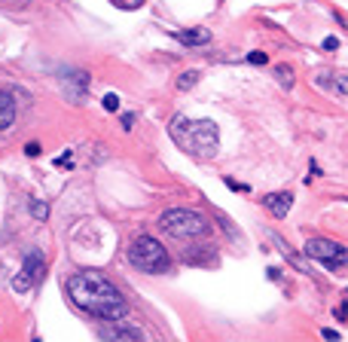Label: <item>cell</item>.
Here are the masks:
<instances>
[{
  "label": "cell",
  "instance_id": "6da1fadb",
  "mask_svg": "<svg viewBox=\"0 0 348 342\" xmlns=\"http://www.w3.org/2000/svg\"><path fill=\"white\" fill-rule=\"evenodd\" d=\"M67 297L76 309H83L101 321H122L128 315V306H125L122 294L116 291V284L95 269L76 272L67 281Z\"/></svg>",
  "mask_w": 348,
  "mask_h": 342
},
{
  "label": "cell",
  "instance_id": "7a4b0ae2",
  "mask_svg": "<svg viewBox=\"0 0 348 342\" xmlns=\"http://www.w3.org/2000/svg\"><path fill=\"white\" fill-rule=\"evenodd\" d=\"M168 131H171L174 144H177L183 153L196 156V159H211V156L217 153V141H220V135H217V125H214L211 119H186V116H174L171 125H168Z\"/></svg>",
  "mask_w": 348,
  "mask_h": 342
},
{
  "label": "cell",
  "instance_id": "3957f363",
  "mask_svg": "<svg viewBox=\"0 0 348 342\" xmlns=\"http://www.w3.org/2000/svg\"><path fill=\"white\" fill-rule=\"evenodd\" d=\"M159 226L171 239H199V235L208 232V220L202 214L190 211V208H168L159 217Z\"/></svg>",
  "mask_w": 348,
  "mask_h": 342
},
{
  "label": "cell",
  "instance_id": "277c9868",
  "mask_svg": "<svg viewBox=\"0 0 348 342\" xmlns=\"http://www.w3.org/2000/svg\"><path fill=\"white\" fill-rule=\"evenodd\" d=\"M128 263L141 272H165L168 269V254L153 235H141L128 248Z\"/></svg>",
  "mask_w": 348,
  "mask_h": 342
},
{
  "label": "cell",
  "instance_id": "5b68a950",
  "mask_svg": "<svg viewBox=\"0 0 348 342\" xmlns=\"http://www.w3.org/2000/svg\"><path fill=\"white\" fill-rule=\"evenodd\" d=\"M306 254L312 260H318L321 266H327V269H342L348 263V251L339 242H330V239H312L306 245Z\"/></svg>",
  "mask_w": 348,
  "mask_h": 342
},
{
  "label": "cell",
  "instance_id": "8992f818",
  "mask_svg": "<svg viewBox=\"0 0 348 342\" xmlns=\"http://www.w3.org/2000/svg\"><path fill=\"white\" fill-rule=\"evenodd\" d=\"M43 272H46V263H43V254L40 251H34L31 257H24V266H21V275L15 278V291L18 294H24V291H31L40 278H43Z\"/></svg>",
  "mask_w": 348,
  "mask_h": 342
},
{
  "label": "cell",
  "instance_id": "52a82bcc",
  "mask_svg": "<svg viewBox=\"0 0 348 342\" xmlns=\"http://www.w3.org/2000/svg\"><path fill=\"white\" fill-rule=\"evenodd\" d=\"M290 205H293V196H290V193H272V196H266V208H269L275 217H287Z\"/></svg>",
  "mask_w": 348,
  "mask_h": 342
},
{
  "label": "cell",
  "instance_id": "ba28073f",
  "mask_svg": "<svg viewBox=\"0 0 348 342\" xmlns=\"http://www.w3.org/2000/svg\"><path fill=\"white\" fill-rule=\"evenodd\" d=\"M180 43H186V46H202V43H208L211 40V34L205 31V28H190V31H177L174 34Z\"/></svg>",
  "mask_w": 348,
  "mask_h": 342
},
{
  "label": "cell",
  "instance_id": "9c48e42d",
  "mask_svg": "<svg viewBox=\"0 0 348 342\" xmlns=\"http://www.w3.org/2000/svg\"><path fill=\"white\" fill-rule=\"evenodd\" d=\"M12 119H15V104H12L9 92H3V89H0V131H3V128H9V125H12Z\"/></svg>",
  "mask_w": 348,
  "mask_h": 342
},
{
  "label": "cell",
  "instance_id": "30bf717a",
  "mask_svg": "<svg viewBox=\"0 0 348 342\" xmlns=\"http://www.w3.org/2000/svg\"><path fill=\"white\" fill-rule=\"evenodd\" d=\"M101 336H107V339H144V333H141V330H135V327H119V330L104 327V330H101Z\"/></svg>",
  "mask_w": 348,
  "mask_h": 342
},
{
  "label": "cell",
  "instance_id": "8fae6325",
  "mask_svg": "<svg viewBox=\"0 0 348 342\" xmlns=\"http://www.w3.org/2000/svg\"><path fill=\"white\" fill-rule=\"evenodd\" d=\"M199 83V70H186L180 80H177V89H193Z\"/></svg>",
  "mask_w": 348,
  "mask_h": 342
},
{
  "label": "cell",
  "instance_id": "7c38bea8",
  "mask_svg": "<svg viewBox=\"0 0 348 342\" xmlns=\"http://www.w3.org/2000/svg\"><path fill=\"white\" fill-rule=\"evenodd\" d=\"M31 211H34L37 220H46V205L43 202H31Z\"/></svg>",
  "mask_w": 348,
  "mask_h": 342
},
{
  "label": "cell",
  "instance_id": "4fadbf2b",
  "mask_svg": "<svg viewBox=\"0 0 348 342\" xmlns=\"http://www.w3.org/2000/svg\"><path fill=\"white\" fill-rule=\"evenodd\" d=\"M110 3H116L119 9H138V6H141L144 0H110Z\"/></svg>",
  "mask_w": 348,
  "mask_h": 342
},
{
  "label": "cell",
  "instance_id": "5bb4252c",
  "mask_svg": "<svg viewBox=\"0 0 348 342\" xmlns=\"http://www.w3.org/2000/svg\"><path fill=\"white\" fill-rule=\"evenodd\" d=\"M278 76H281V86H293V80H290V67H278Z\"/></svg>",
  "mask_w": 348,
  "mask_h": 342
},
{
  "label": "cell",
  "instance_id": "9a60e30c",
  "mask_svg": "<svg viewBox=\"0 0 348 342\" xmlns=\"http://www.w3.org/2000/svg\"><path fill=\"white\" fill-rule=\"evenodd\" d=\"M104 107H107V110H116V107H119V98H116V95H104Z\"/></svg>",
  "mask_w": 348,
  "mask_h": 342
},
{
  "label": "cell",
  "instance_id": "2e32d148",
  "mask_svg": "<svg viewBox=\"0 0 348 342\" xmlns=\"http://www.w3.org/2000/svg\"><path fill=\"white\" fill-rule=\"evenodd\" d=\"M248 61H254V64H266V55H263V52H251Z\"/></svg>",
  "mask_w": 348,
  "mask_h": 342
},
{
  "label": "cell",
  "instance_id": "e0dca14e",
  "mask_svg": "<svg viewBox=\"0 0 348 342\" xmlns=\"http://www.w3.org/2000/svg\"><path fill=\"white\" fill-rule=\"evenodd\" d=\"M336 46H339V40H336V37H327V40H324V49H336Z\"/></svg>",
  "mask_w": 348,
  "mask_h": 342
},
{
  "label": "cell",
  "instance_id": "ac0fdd59",
  "mask_svg": "<svg viewBox=\"0 0 348 342\" xmlns=\"http://www.w3.org/2000/svg\"><path fill=\"white\" fill-rule=\"evenodd\" d=\"M24 153H28V156H37V153H40V144H28Z\"/></svg>",
  "mask_w": 348,
  "mask_h": 342
},
{
  "label": "cell",
  "instance_id": "d6986e66",
  "mask_svg": "<svg viewBox=\"0 0 348 342\" xmlns=\"http://www.w3.org/2000/svg\"><path fill=\"white\" fill-rule=\"evenodd\" d=\"M131 122H135V116H131V113H125V116H122V125H125V128H131Z\"/></svg>",
  "mask_w": 348,
  "mask_h": 342
}]
</instances>
